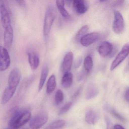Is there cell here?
<instances>
[{"label":"cell","instance_id":"obj_1","mask_svg":"<svg viewBox=\"0 0 129 129\" xmlns=\"http://www.w3.org/2000/svg\"><path fill=\"white\" fill-rule=\"evenodd\" d=\"M31 118V113L29 110L20 109L16 107L9 120V127L19 129L30 121Z\"/></svg>","mask_w":129,"mask_h":129},{"label":"cell","instance_id":"obj_2","mask_svg":"<svg viewBox=\"0 0 129 129\" xmlns=\"http://www.w3.org/2000/svg\"><path fill=\"white\" fill-rule=\"evenodd\" d=\"M56 17V12L54 7L49 6L45 12L43 25V35L46 40L48 39L52 26Z\"/></svg>","mask_w":129,"mask_h":129},{"label":"cell","instance_id":"obj_3","mask_svg":"<svg viewBox=\"0 0 129 129\" xmlns=\"http://www.w3.org/2000/svg\"><path fill=\"white\" fill-rule=\"evenodd\" d=\"M48 118L46 112H40L31 118L29 123L30 127L31 129H40L46 123Z\"/></svg>","mask_w":129,"mask_h":129},{"label":"cell","instance_id":"obj_4","mask_svg":"<svg viewBox=\"0 0 129 129\" xmlns=\"http://www.w3.org/2000/svg\"><path fill=\"white\" fill-rule=\"evenodd\" d=\"M0 12L1 24L5 29L12 25L9 11L4 1H1L0 2Z\"/></svg>","mask_w":129,"mask_h":129},{"label":"cell","instance_id":"obj_5","mask_svg":"<svg viewBox=\"0 0 129 129\" xmlns=\"http://www.w3.org/2000/svg\"><path fill=\"white\" fill-rule=\"evenodd\" d=\"M21 73L19 68H13L9 75L8 78V86L16 88L21 81Z\"/></svg>","mask_w":129,"mask_h":129},{"label":"cell","instance_id":"obj_6","mask_svg":"<svg viewBox=\"0 0 129 129\" xmlns=\"http://www.w3.org/2000/svg\"><path fill=\"white\" fill-rule=\"evenodd\" d=\"M112 27L113 30L117 34H121L124 30V20L122 15L118 11L114 12V20Z\"/></svg>","mask_w":129,"mask_h":129},{"label":"cell","instance_id":"obj_7","mask_svg":"<svg viewBox=\"0 0 129 129\" xmlns=\"http://www.w3.org/2000/svg\"><path fill=\"white\" fill-rule=\"evenodd\" d=\"M129 54V43H127L123 47L120 52L112 62L110 68L111 70L112 71L117 67L127 57Z\"/></svg>","mask_w":129,"mask_h":129},{"label":"cell","instance_id":"obj_8","mask_svg":"<svg viewBox=\"0 0 129 129\" xmlns=\"http://www.w3.org/2000/svg\"><path fill=\"white\" fill-rule=\"evenodd\" d=\"M0 70L3 72L7 70L11 64V59L8 50L4 47L1 46V48Z\"/></svg>","mask_w":129,"mask_h":129},{"label":"cell","instance_id":"obj_9","mask_svg":"<svg viewBox=\"0 0 129 129\" xmlns=\"http://www.w3.org/2000/svg\"><path fill=\"white\" fill-rule=\"evenodd\" d=\"M102 37L99 32H92L83 37L80 40V43L83 46L88 47L100 40Z\"/></svg>","mask_w":129,"mask_h":129},{"label":"cell","instance_id":"obj_10","mask_svg":"<svg viewBox=\"0 0 129 129\" xmlns=\"http://www.w3.org/2000/svg\"><path fill=\"white\" fill-rule=\"evenodd\" d=\"M74 61V54L72 52L67 53L62 60L61 65V71L63 74L70 72Z\"/></svg>","mask_w":129,"mask_h":129},{"label":"cell","instance_id":"obj_11","mask_svg":"<svg viewBox=\"0 0 129 129\" xmlns=\"http://www.w3.org/2000/svg\"><path fill=\"white\" fill-rule=\"evenodd\" d=\"M14 38V31L12 25L4 29V41L5 47L7 49L11 48Z\"/></svg>","mask_w":129,"mask_h":129},{"label":"cell","instance_id":"obj_12","mask_svg":"<svg viewBox=\"0 0 129 129\" xmlns=\"http://www.w3.org/2000/svg\"><path fill=\"white\" fill-rule=\"evenodd\" d=\"M73 8L78 14H83L89 9V4L86 1L83 0H75L72 2Z\"/></svg>","mask_w":129,"mask_h":129},{"label":"cell","instance_id":"obj_13","mask_svg":"<svg viewBox=\"0 0 129 129\" xmlns=\"http://www.w3.org/2000/svg\"><path fill=\"white\" fill-rule=\"evenodd\" d=\"M113 47L112 44L108 41L102 42L99 46L98 52L102 57L111 56L113 53Z\"/></svg>","mask_w":129,"mask_h":129},{"label":"cell","instance_id":"obj_14","mask_svg":"<svg viewBox=\"0 0 129 129\" xmlns=\"http://www.w3.org/2000/svg\"><path fill=\"white\" fill-rule=\"evenodd\" d=\"M28 59L31 68L33 70L37 69L40 64V58L38 54L34 51L27 52Z\"/></svg>","mask_w":129,"mask_h":129},{"label":"cell","instance_id":"obj_15","mask_svg":"<svg viewBox=\"0 0 129 129\" xmlns=\"http://www.w3.org/2000/svg\"><path fill=\"white\" fill-rule=\"evenodd\" d=\"M16 88H13L8 86L4 90L2 99V103L6 104L7 103L12 99L15 94Z\"/></svg>","mask_w":129,"mask_h":129},{"label":"cell","instance_id":"obj_16","mask_svg":"<svg viewBox=\"0 0 129 129\" xmlns=\"http://www.w3.org/2000/svg\"><path fill=\"white\" fill-rule=\"evenodd\" d=\"M73 75L71 72L63 74L61 79V85L62 87L65 89L71 87L73 83Z\"/></svg>","mask_w":129,"mask_h":129},{"label":"cell","instance_id":"obj_17","mask_svg":"<svg viewBox=\"0 0 129 129\" xmlns=\"http://www.w3.org/2000/svg\"><path fill=\"white\" fill-rule=\"evenodd\" d=\"M49 74V68L47 65L43 66L41 70L40 78L38 85V91H40L43 89Z\"/></svg>","mask_w":129,"mask_h":129},{"label":"cell","instance_id":"obj_18","mask_svg":"<svg viewBox=\"0 0 129 129\" xmlns=\"http://www.w3.org/2000/svg\"><path fill=\"white\" fill-rule=\"evenodd\" d=\"M56 7L62 16L66 19H70L71 18V15L65 8V1H56Z\"/></svg>","mask_w":129,"mask_h":129},{"label":"cell","instance_id":"obj_19","mask_svg":"<svg viewBox=\"0 0 129 129\" xmlns=\"http://www.w3.org/2000/svg\"><path fill=\"white\" fill-rule=\"evenodd\" d=\"M99 115L95 111L90 110L88 111L85 116V120L89 124H94L98 121Z\"/></svg>","mask_w":129,"mask_h":129},{"label":"cell","instance_id":"obj_20","mask_svg":"<svg viewBox=\"0 0 129 129\" xmlns=\"http://www.w3.org/2000/svg\"><path fill=\"white\" fill-rule=\"evenodd\" d=\"M56 81L55 76L52 75L49 78L46 85V93L48 95L52 94L56 87Z\"/></svg>","mask_w":129,"mask_h":129},{"label":"cell","instance_id":"obj_21","mask_svg":"<svg viewBox=\"0 0 129 129\" xmlns=\"http://www.w3.org/2000/svg\"><path fill=\"white\" fill-rule=\"evenodd\" d=\"M84 67L87 74H89L93 68L92 59L90 56H87L84 60Z\"/></svg>","mask_w":129,"mask_h":129},{"label":"cell","instance_id":"obj_22","mask_svg":"<svg viewBox=\"0 0 129 129\" xmlns=\"http://www.w3.org/2000/svg\"><path fill=\"white\" fill-rule=\"evenodd\" d=\"M65 121L62 120H56L52 122L45 129H61L65 125Z\"/></svg>","mask_w":129,"mask_h":129},{"label":"cell","instance_id":"obj_23","mask_svg":"<svg viewBox=\"0 0 129 129\" xmlns=\"http://www.w3.org/2000/svg\"><path fill=\"white\" fill-rule=\"evenodd\" d=\"M64 96L61 90L58 89L56 92L54 98V104L55 105L58 106L61 104L64 100Z\"/></svg>","mask_w":129,"mask_h":129},{"label":"cell","instance_id":"obj_24","mask_svg":"<svg viewBox=\"0 0 129 129\" xmlns=\"http://www.w3.org/2000/svg\"><path fill=\"white\" fill-rule=\"evenodd\" d=\"M89 29V27L88 25H85L82 27L78 30L75 36V39L76 41H80L81 38L87 34Z\"/></svg>","mask_w":129,"mask_h":129},{"label":"cell","instance_id":"obj_25","mask_svg":"<svg viewBox=\"0 0 129 129\" xmlns=\"http://www.w3.org/2000/svg\"><path fill=\"white\" fill-rule=\"evenodd\" d=\"M98 93V90L95 86H91L87 89L86 98L87 99H90L96 96Z\"/></svg>","mask_w":129,"mask_h":129},{"label":"cell","instance_id":"obj_26","mask_svg":"<svg viewBox=\"0 0 129 129\" xmlns=\"http://www.w3.org/2000/svg\"><path fill=\"white\" fill-rule=\"evenodd\" d=\"M72 103V102H69L63 105L59 111L58 115H61L67 112L71 109Z\"/></svg>","mask_w":129,"mask_h":129},{"label":"cell","instance_id":"obj_27","mask_svg":"<svg viewBox=\"0 0 129 129\" xmlns=\"http://www.w3.org/2000/svg\"><path fill=\"white\" fill-rule=\"evenodd\" d=\"M111 113L116 118L122 121H125V118L122 117L120 114H119L114 109H112L111 110Z\"/></svg>","mask_w":129,"mask_h":129},{"label":"cell","instance_id":"obj_28","mask_svg":"<svg viewBox=\"0 0 129 129\" xmlns=\"http://www.w3.org/2000/svg\"><path fill=\"white\" fill-rule=\"evenodd\" d=\"M82 59L81 58H79L77 59L74 63V67L75 68L77 69L79 68L81 64V63H82Z\"/></svg>","mask_w":129,"mask_h":129},{"label":"cell","instance_id":"obj_29","mask_svg":"<svg viewBox=\"0 0 129 129\" xmlns=\"http://www.w3.org/2000/svg\"><path fill=\"white\" fill-rule=\"evenodd\" d=\"M105 120L107 124V129H112V124L109 119L108 117H106Z\"/></svg>","mask_w":129,"mask_h":129},{"label":"cell","instance_id":"obj_30","mask_svg":"<svg viewBox=\"0 0 129 129\" xmlns=\"http://www.w3.org/2000/svg\"><path fill=\"white\" fill-rule=\"evenodd\" d=\"M81 88H80L77 90L76 92L74 93V95H73V98L74 99H75V98L77 97L78 96L80 95V93L81 92Z\"/></svg>","mask_w":129,"mask_h":129},{"label":"cell","instance_id":"obj_31","mask_svg":"<svg viewBox=\"0 0 129 129\" xmlns=\"http://www.w3.org/2000/svg\"><path fill=\"white\" fill-rule=\"evenodd\" d=\"M124 97L126 101L129 102V87L126 90L124 94Z\"/></svg>","mask_w":129,"mask_h":129},{"label":"cell","instance_id":"obj_32","mask_svg":"<svg viewBox=\"0 0 129 129\" xmlns=\"http://www.w3.org/2000/svg\"><path fill=\"white\" fill-rule=\"evenodd\" d=\"M16 2L21 6L24 7L25 5V1H16Z\"/></svg>","mask_w":129,"mask_h":129},{"label":"cell","instance_id":"obj_33","mask_svg":"<svg viewBox=\"0 0 129 129\" xmlns=\"http://www.w3.org/2000/svg\"><path fill=\"white\" fill-rule=\"evenodd\" d=\"M124 71L125 73H127V72H129V59H128V62H127V64L126 66L125 67Z\"/></svg>","mask_w":129,"mask_h":129},{"label":"cell","instance_id":"obj_34","mask_svg":"<svg viewBox=\"0 0 129 129\" xmlns=\"http://www.w3.org/2000/svg\"><path fill=\"white\" fill-rule=\"evenodd\" d=\"M114 129H124V128L121 125L116 124L114 126Z\"/></svg>","mask_w":129,"mask_h":129},{"label":"cell","instance_id":"obj_35","mask_svg":"<svg viewBox=\"0 0 129 129\" xmlns=\"http://www.w3.org/2000/svg\"><path fill=\"white\" fill-rule=\"evenodd\" d=\"M6 129H15L14 128H13V127H7V128H6Z\"/></svg>","mask_w":129,"mask_h":129},{"label":"cell","instance_id":"obj_36","mask_svg":"<svg viewBox=\"0 0 129 129\" xmlns=\"http://www.w3.org/2000/svg\"><path fill=\"white\" fill-rule=\"evenodd\" d=\"M28 129V128H22V129Z\"/></svg>","mask_w":129,"mask_h":129}]
</instances>
